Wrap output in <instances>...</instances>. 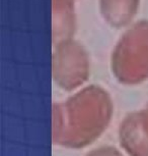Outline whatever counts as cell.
I'll list each match as a JSON object with an SVG mask.
<instances>
[{
  "mask_svg": "<svg viewBox=\"0 0 148 156\" xmlns=\"http://www.w3.org/2000/svg\"><path fill=\"white\" fill-rule=\"evenodd\" d=\"M70 0H63V6H60V2L54 1L53 11V37L54 39L68 38L74 29L71 18V4Z\"/></svg>",
  "mask_w": 148,
  "mask_h": 156,
  "instance_id": "cell-2",
  "label": "cell"
},
{
  "mask_svg": "<svg viewBox=\"0 0 148 156\" xmlns=\"http://www.w3.org/2000/svg\"><path fill=\"white\" fill-rule=\"evenodd\" d=\"M138 0H101L104 18L114 26H124L131 21L137 8Z\"/></svg>",
  "mask_w": 148,
  "mask_h": 156,
  "instance_id": "cell-1",
  "label": "cell"
}]
</instances>
